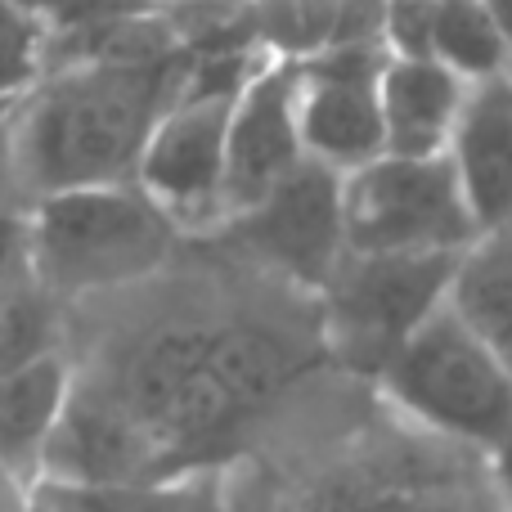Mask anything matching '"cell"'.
<instances>
[{
  "label": "cell",
  "mask_w": 512,
  "mask_h": 512,
  "mask_svg": "<svg viewBox=\"0 0 512 512\" xmlns=\"http://www.w3.org/2000/svg\"><path fill=\"white\" fill-rule=\"evenodd\" d=\"M189 45L167 59H86L50 68L9 113L5 153L27 203L131 180L153 122L180 95Z\"/></svg>",
  "instance_id": "obj_1"
},
{
  "label": "cell",
  "mask_w": 512,
  "mask_h": 512,
  "mask_svg": "<svg viewBox=\"0 0 512 512\" xmlns=\"http://www.w3.org/2000/svg\"><path fill=\"white\" fill-rule=\"evenodd\" d=\"M297 373L288 342L252 324H171L126 360L117 396L167 459L234 432Z\"/></svg>",
  "instance_id": "obj_2"
},
{
  "label": "cell",
  "mask_w": 512,
  "mask_h": 512,
  "mask_svg": "<svg viewBox=\"0 0 512 512\" xmlns=\"http://www.w3.org/2000/svg\"><path fill=\"white\" fill-rule=\"evenodd\" d=\"M27 216L36 283L59 301L149 279L180 239V225L135 180L59 189L27 203Z\"/></svg>",
  "instance_id": "obj_3"
},
{
  "label": "cell",
  "mask_w": 512,
  "mask_h": 512,
  "mask_svg": "<svg viewBox=\"0 0 512 512\" xmlns=\"http://www.w3.org/2000/svg\"><path fill=\"white\" fill-rule=\"evenodd\" d=\"M378 387L418 427L481 454L512 436V369L454 297L409 333L378 373Z\"/></svg>",
  "instance_id": "obj_4"
},
{
  "label": "cell",
  "mask_w": 512,
  "mask_h": 512,
  "mask_svg": "<svg viewBox=\"0 0 512 512\" xmlns=\"http://www.w3.org/2000/svg\"><path fill=\"white\" fill-rule=\"evenodd\" d=\"M468 252H346L319 288V333L360 378L387 369L418 324L450 301Z\"/></svg>",
  "instance_id": "obj_5"
},
{
  "label": "cell",
  "mask_w": 512,
  "mask_h": 512,
  "mask_svg": "<svg viewBox=\"0 0 512 512\" xmlns=\"http://www.w3.org/2000/svg\"><path fill=\"white\" fill-rule=\"evenodd\" d=\"M346 252H468L481 225L445 153H378L342 176Z\"/></svg>",
  "instance_id": "obj_6"
},
{
  "label": "cell",
  "mask_w": 512,
  "mask_h": 512,
  "mask_svg": "<svg viewBox=\"0 0 512 512\" xmlns=\"http://www.w3.org/2000/svg\"><path fill=\"white\" fill-rule=\"evenodd\" d=\"M234 95L239 86H180L140 149L131 180L180 225V234H203L221 225L225 135H230Z\"/></svg>",
  "instance_id": "obj_7"
},
{
  "label": "cell",
  "mask_w": 512,
  "mask_h": 512,
  "mask_svg": "<svg viewBox=\"0 0 512 512\" xmlns=\"http://www.w3.org/2000/svg\"><path fill=\"white\" fill-rule=\"evenodd\" d=\"M221 230L234 234V243L274 274H288L292 283L319 292L346 256L342 171L301 158L297 171H288L248 212L230 216Z\"/></svg>",
  "instance_id": "obj_8"
},
{
  "label": "cell",
  "mask_w": 512,
  "mask_h": 512,
  "mask_svg": "<svg viewBox=\"0 0 512 512\" xmlns=\"http://www.w3.org/2000/svg\"><path fill=\"white\" fill-rule=\"evenodd\" d=\"M387 59V45H324L297 59V122L306 158L346 176L387 153L382 135Z\"/></svg>",
  "instance_id": "obj_9"
},
{
  "label": "cell",
  "mask_w": 512,
  "mask_h": 512,
  "mask_svg": "<svg viewBox=\"0 0 512 512\" xmlns=\"http://www.w3.org/2000/svg\"><path fill=\"white\" fill-rule=\"evenodd\" d=\"M301 158H306V144H301L297 122V63L265 59L239 86L230 108L221 225L261 203L288 171L301 167Z\"/></svg>",
  "instance_id": "obj_10"
},
{
  "label": "cell",
  "mask_w": 512,
  "mask_h": 512,
  "mask_svg": "<svg viewBox=\"0 0 512 512\" xmlns=\"http://www.w3.org/2000/svg\"><path fill=\"white\" fill-rule=\"evenodd\" d=\"M41 477L68 486H140V481H171V472L153 436L117 391L72 382V396L45 445Z\"/></svg>",
  "instance_id": "obj_11"
},
{
  "label": "cell",
  "mask_w": 512,
  "mask_h": 512,
  "mask_svg": "<svg viewBox=\"0 0 512 512\" xmlns=\"http://www.w3.org/2000/svg\"><path fill=\"white\" fill-rule=\"evenodd\" d=\"M481 234L512 225V68L468 81V99L445 144Z\"/></svg>",
  "instance_id": "obj_12"
},
{
  "label": "cell",
  "mask_w": 512,
  "mask_h": 512,
  "mask_svg": "<svg viewBox=\"0 0 512 512\" xmlns=\"http://www.w3.org/2000/svg\"><path fill=\"white\" fill-rule=\"evenodd\" d=\"M468 99V81L450 72L441 59H396L382 68V135L387 153L432 158L445 153L454 122Z\"/></svg>",
  "instance_id": "obj_13"
},
{
  "label": "cell",
  "mask_w": 512,
  "mask_h": 512,
  "mask_svg": "<svg viewBox=\"0 0 512 512\" xmlns=\"http://www.w3.org/2000/svg\"><path fill=\"white\" fill-rule=\"evenodd\" d=\"M72 382L77 378L59 351L0 369V459L32 486L41 481L45 445H50L54 423L72 396Z\"/></svg>",
  "instance_id": "obj_14"
},
{
  "label": "cell",
  "mask_w": 512,
  "mask_h": 512,
  "mask_svg": "<svg viewBox=\"0 0 512 512\" xmlns=\"http://www.w3.org/2000/svg\"><path fill=\"white\" fill-rule=\"evenodd\" d=\"M450 297L512 369V225L472 243Z\"/></svg>",
  "instance_id": "obj_15"
},
{
  "label": "cell",
  "mask_w": 512,
  "mask_h": 512,
  "mask_svg": "<svg viewBox=\"0 0 512 512\" xmlns=\"http://www.w3.org/2000/svg\"><path fill=\"white\" fill-rule=\"evenodd\" d=\"M432 59H441L463 81H481L512 68V50L490 14V0H441L436 5Z\"/></svg>",
  "instance_id": "obj_16"
},
{
  "label": "cell",
  "mask_w": 512,
  "mask_h": 512,
  "mask_svg": "<svg viewBox=\"0 0 512 512\" xmlns=\"http://www.w3.org/2000/svg\"><path fill=\"white\" fill-rule=\"evenodd\" d=\"M337 0H243L239 14L252 45L270 59H306L333 36Z\"/></svg>",
  "instance_id": "obj_17"
},
{
  "label": "cell",
  "mask_w": 512,
  "mask_h": 512,
  "mask_svg": "<svg viewBox=\"0 0 512 512\" xmlns=\"http://www.w3.org/2000/svg\"><path fill=\"white\" fill-rule=\"evenodd\" d=\"M50 68V23L18 0H0V95L23 99Z\"/></svg>",
  "instance_id": "obj_18"
},
{
  "label": "cell",
  "mask_w": 512,
  "mask_h": 512,
  "mask_svg": "<svg viewBox=\"0 0 512 512\" xmlns=\"http://www.w3.org/2000/svg\"><path fill=\"white\" fill-rule=\"evenodd\" d=\"M18 5L41 14L50 23V32H77V27H95V23H113V18H126V14L158 9L162 0H18Z\"/></svg>",
  "instance_id": "obj_19"
},
{
  "label": "cell",
  "mask_w": 512,
  "mask_h": 512,
  "mask_svg": "<svg viewBox=\"0 0 512 512\" xmlns=\"http://www.w3.org/2000/svg\"><path fill=\"white\" fill-rule=\"evenodd\" d=\"M441 0H387V50L396 59H427L432 54V27Z\"/></svg>",
  "instance_id": "obj_20"
},
{
  "label": "cell",
  "mask_w": 512,
  "mask_h": 512,
  "mask_svg": "<svg viewBox=\"0 0 512 512\" xmlns=\"http://www.w3.org/2000/svg\"><path fill=\"white\" fill-rule=\"evenodd\" d=\"M387 0H337L328 45H387Z\"/></svg>",
  "instance_id": "obj_21"
},
{
  "label": "cell",
  "mask_w": 512,
  "mask_h": 512,
  "mask_svg": "<svg viewBox=\"0 0 512 512\" xmlns=\"http://www.w3.org/2000/svg\"><path fill=\"white\" fill-rule=\"evenodd\" d=\"M32 481L18 477L5 459H0V512H32Z\"/></svg>",
  "instance_id": "obj_22"
},
{
  "label": "cell",
  "mask_w": 512,
  "mask_h": 512,
  "mask_svg": "<svg viewBox=\"0 0 512 512\" xmlns=\"http://www.w3.org/2000/svg\"><path fill=\"white\" fill-rule=\"evenodd\" d=\"M486 459H490V477H495L499 499H504V508L512 512V436H504L499 445H490Z\"/></svg>",
  "instance_id": "obj_23"
},
{
  "label": "cell",
  "mask_w": 512,
  "mask_h": 512,
  "mask_svg": "<svg viewBox=\"0 0 512 512\" xmlns=\"http://www.w3.org/2000/svg\"><path fill=\"white\" fill-rule=\"evenodd\" d=\"M14 203H27V198L18 194V185H14V167H9L5 140H0V212H5V207H14Z\"/></svg>",
  "instance_id": "obj_24"
},
{
  "label": "cell",
  "mask_w": 512,
  "mask_h": 512,
  "mask_svg": "<svg viewBox=\"0 0 512 512\" xmlns=\"http://www.w3.org/2000/svg\"><path fill=\"white\" fill-rule=\"evenodd\" d=\"M490 14H495L499 32H504V41H508V50H512V0H490Z\"/></svg>",
  "instance_id": "obj_25"
},
{
  "label": "cell",
  "mask_w": 512,
  "mask_h": 512,
  "mask_svg": "<svg viewBox=\"0 0 512 512\" xmlns=\"http://www.w3.org/2000/svg\"><path fill=\"white\" fill-rule=\"evenodd\" d=\"M162 5H171V0H162ZM176 5H180V0H176Z\"/></svg>",
  "instance_id": "obj_26"
}]
</instances>
